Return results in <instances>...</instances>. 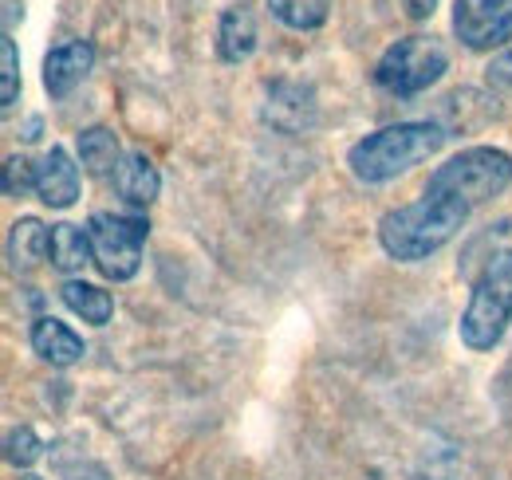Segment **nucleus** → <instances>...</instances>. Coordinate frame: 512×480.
I'll use <instances>...</instances> for the list:
<instances>
[{
  "mask_svg": "<svg viewBox=\"0 0 512 480\" xmlns=\"http://www.w3.org/2000/svg\"><path fill=\"white\" fill-rule=\"evenodd\" d=\"M461 276L473 284V292L457 335L469 351H493L512 323V221L489 225L481 237L469 240Z\"/></svg>",
  "mask_w": 512,
  "mask_h": 480,
  "instance_id": "1",
  "label": "nucleus"
},
{
  "mask_svg": "<svg viewBox=\"0 0 512 480\" xmlns=\"http://www.w3.org/2000/svg\"><path fill=\"white\" fill-rule=\"evenodd\" d=\"M446 138L449 130L442 122H394L359 138L347 150V166L363 185H386L434 158L446 146Z\"/></svg>",
  "mask_w": 512,
  "mask_h": 480,
  "instance_id": "2",
  "label": "nucleus"
},
{
  "mask_svg": "<svg viewBox=\"0 0 512 480\" xmlns=\"http://www.w3.org/2000/svg\"><path fill=\"white\" fill-rule=\"evenodd\" d=\"M469 221V209L442 201V197H418L410 205L390 209L379 221V244L390 260L398 264H418L442 252Z\"/></svg>",
  "mask_w": 512,
  "mask_h": 480,
  "instance_id": "3",
  "label": "nucleus"
},
{
  "mask_svg": "<svg viewBox=\"0 0 512 480\" xmlns=\"http://www.w3.org/2000/svg\"><path fill=\"white\" fill-rule=\"evenodd\" d=\"M512 185V154L501 146H469L461 154H453L442 162L430 181H426V197H442L461 209H477L493 197H501Z\"/></svg>",
  "mask_w": 512,
  "mask_h": 480,
  "instance_id": "4",
  "label": "nucleus"
},
{
  "mask_svg": "<svg viewBox=\"0 0 512 480\" xmlns=\"http://www.w3.org/2000/svg\"><path fill=\"white\" fill-rule=\"evenodd\" d=\"M449 71V56L442 48V40L434 36H402L386 48L379 63H375V83L383 87L386 95H398V99H414L422 91H430L442 75Z\"/></svg>",
  "mask_w": 512,
  "mask_h": 480,
  "instance_id": "5",
  "label": "nucleus"
},
{
  "mask_svg": "<svg viewBox=\"0 0 512 480\" xmlns=\"http://www.w3.org/2000/svg\"><path fill=\"white\" fill-rule=\"evenodd\" d=\"M91 248H95V268L115 280L127 284L142 268V244L150 237V221L138 213H91L87 221Z\"/></svg>",
  "mask_w": 512,
  "mask_h": 480,
  "instance_id": "6",
  "label": "nucleus"
},
{
  "mask_svg": "<svg viewBox=\"0 0 512 480\" xmlns=\"http://www.w3.org/2000/svg\"><path fill=\"white\" fill-rule=\"evenodd\" d=\"M453 36L469 52H493L512 40V0H453Z\"/></svg>",
  "mask_w": 512,
  "mask_h": 480,
  "instance_id": "7",
  "label": "nucleus"
},
{
  "mask_svg": "<svg viewBox=\"0 0 512 480\" xmlns=\"http://www.w3.org/2000/svg\"><path fill=\"white\" fill-rule=\"evenodd\" d=\"M95 67V44L91 40H67L56 44L48 56H44V91L52 99H67Z\"/></svg>",
  "mask_w": 512,
  "mask_h": 480,
  "instance_id": "8",
  "label": "nucleus"
},
{
  "mask_svg": "<svg viewBox=\"0 0 512 480\" xmlns=\"http://www.w3.org/2000/svg\"><path fill=\"white\" fill-rule=\"evenodd\" d=\"M36 197L48 209H71L79 197V166L64 146H52L40 162H36Z\"/></svg>",
  "mask_w": 512,
  "mask_h": 480,
  "instance_id": "9",
  "label": "nucleus"
},
{
  "mask_svg": "<svg viewBox=\"0 0 512 480\" xmlns=\"http://www.w3.org/2000/svg\"><path fill=\"white\" fill-rule=\"evenodd\" d=\"M264 122H272L284 134H300L316 122V95L304 83H276L268 103H264Z\"/></svg>",
  "mask_w": 512,
  "mask_h": 480,
  "instance_id": "10",
  "label": "nucleus"
},
{
  "mask_svg": "<svg viewBox=\"0 0 512 480\" xmlns=\"http://www.w3.org/2000/svg\"><path fill=\"white\" fill-rule=\"evenodd\" d=\"M32 351L40 355L44 362H52L56 370H67V366H75V362L87 355V347H83V339L60 323L56 315H40L36 323H32Z\"/></svg>",
  "mask_w": 512,
  "mask_h": 480,
  "instance_id": "11",
  "label": "nucleus"
},
{
  "mask_svg": "<svg viewBox=\"0 0 512 480\" xmlns=\"http://www.w3.org/2000/svg\"><path fill=\"white\" fill-rule=\"evenodd\" d=\"M260 44V28H256L253 8L245 4H229L217 20V56L225 63H245Z\"/></svg>",
  "mask_w": 512,
  "mask_h": 480,
  "instance_id": "12",
  "label": "nucleus"
},
{
  "mask_svg": "<svg viewBox=\"0 0 512 480\" xmlns=\"http://www.w3.org/2000/svg\"><path fill=\"white\" fill-rule=\"evenodd\" d=\"M75 150H79V166L91 174V178H115L119 166H123V146H119V134L107 130V126H87L79 130L75 138Z\"/></svg>",
  "mask_w": 512,
  "mask_h": 480,
  "instance_id": "13",
  "label": "nucleus"
},
{
  "mask_svg": "<svg viewBox=\"0 0 512 480\" xmlns=\"http://www.w3.org/2000/svg\"><path fill=\"white\" fill-rule=\"evenodd\" d=\"M115 189H119V197L127 201L130 209H150L158 201L162 174L142 150H130L123 158V166H119V174H115Z\"/></svg>",
  "mask_w": 512,
  "mask_h": 480,
  "instance_id": "14",
  "label": "nucleus"
},
{
  "mask_svg": "<svg viewBox=\"0 0 512 480\" xmlns=\"http://www.w3.org/2000/svg\"><path fill=\"white\" fill-rule=\"evenodd\" d=\"M48 264L60 268V272H83L87 264H95V248H91V233L79 229V225H52L48 233Z\"/></svg>",
  "mask_w": 512,
  "mask_h": 480,
  "instance_id": "15",
  "label": "nucleus"
},
{
  "mask_svg": "<svg viewBox=\"0 0 512 480\" xmlns=\"http://www.w3.org/2000/svg\"><path fill=\"white\" fill-rule=\"evenodd\" d=\"M48 225L36 217H20L8 229V268L12 272H32L36 264L48 260Z\"/></svg>",
  "mask_w": 512,
  "mask_h": 480,
  "instance_id": "16",
  "label": "nucleus"
},
{
  "mask_svg": "<svg viewBox=\"0 0 512 480\" xmlns=\"http://www.w3.org/2000/svg\"><path fill=\"white\" fill-rule=\"evenodd\" d=\"M60 300L71 315H79L83 323H91V327H107L111 323V315H115V300H111V292L107 288H99V284H87V280H64V288H60Z\"/></svg>",
  "mask_w": 512,
  "mask_h": 480,
  "instance_id": "17",
  "label": "nucleus"
},
{
  "mask_svg": "<svg viewBox=\"0 0 512 480\" xmlns=\"http://www.w3.org/2000/svg\"><path fill=\"white\" fill-rule=\"evenodd\" d=\"M268 12L292 32H316L327 24L331 0H268Z\"/></svg>",
  "mask_w": 512,
  "mask_h": 480,
  "instance_id": "18",
  "label": "nucleus"
},
{
  "mask_svg": "<svg viewBox=\"0 0 512 480\" xmlns=\"http://www.w3.org/2000/svg\"><path fill=\"white\" fill-rule=\"evenodd\" d=\"M40 453H44V441L36 437L32 425H12L8 429V437H4V461L12 469H32L40 461Z\"/></svg>",
  "mask_w": 512,
  "mask_h": 480,
  "instance_id": "19",
  "label": "nucleus"
},
{
  "mask_svg": "<svg viewBox=\"0 0 512 480\" xmlns=\"http://www.w3.org/2000/svg\"><path fill=\"white\" fill-rule=\"evenodd\" d=\"M20 99V52H16V40L4 32L0 40V107L12 111Z\"/></svg>",
  "mask_w": 512,
  "mask_h": 480,
  "instance_id": "20",
  "label": "nucleus"
},
{
  "mask_svg": "<svg viewBox=\"0 0 512 480\" xmlns=\"http://www.w3.org/2000/svg\"><path fill=\"white\" fill-rule=\"evenodd\" d=\"M28 193H36V166H32L28 158L12 154V158L4 162V197L20 201V197H28Z\"/></svg>",
  "mask_w": 512,
  "mask_h": 480,
  "instance_id": "21",
  "label": "nucleus"
},
{
  "mask_svg": "<svg viewBox=\"0 0 512 480\" xmlns=\"http://www.w3.org/2000/svg\"><path fill=\"white\" fill-rule=\"evenodd\" d=\"M485 83H489V91H497V95H512V48L489 60Z\"/></svg>",
  "mask_w": 512,
  "mask_h": 480,
  "instance_id": "22",
  "label": "nucleus"
},
{
  "mask_svg": "<svg viewBox=\"0 0 512 480\" xmlns=\"http://www.w3.org/2000/svg\"><path fill=\"white\" fill-rule=\"evenodd\" d=\"M398 4H402V12L410 20H430L438 12V0H398Z\"/></svg>",
  "mask_w": 512,
  "mask_h": 480,
  "instance_id": "23",
  "label": "nucleus"
},
{
  "mask_svg": "<svg viewBox=\"0 0 512 480\" xmlns=\"http://www.w3.org/2000/svg\"><path fill=\"white\" fill-rule=\"evenodd\" d=\"M40 126H44V122L36 119V115H32V119L24 122V130H20V138H24V142H36V138H40Z\"/></svg>",
  "mask_w": 512,
  "mask_h": 480,
  "instance_id": "24",
  "label": "nucleus"
},
{
  "mask_svg": "<svg viewBox=\"0 0 512 480\" xmlns=\"http://www.w3.org/2000/svg\"><path fill=\"white\" fill-rule=\"evenodd\" d=\"M16 480H40L36 473H24V477H16Z\"/></svg>",
  "mask_w": 512,
  "mask_h": 480,
  "instance_id": "25",
  "label": "nucleus"
}]
</instances>
